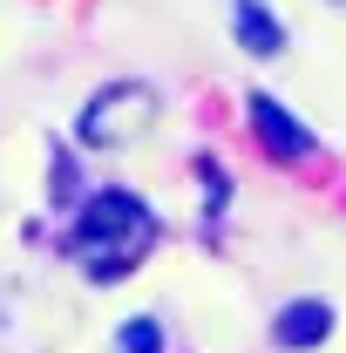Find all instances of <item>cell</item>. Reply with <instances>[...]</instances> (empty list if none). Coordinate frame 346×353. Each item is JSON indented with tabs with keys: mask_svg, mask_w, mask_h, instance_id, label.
<instances>
[{
	"mask_svg": "<svg viewBox=\"0 0 346 353\" xmlns=\"http://www.w3.org/2000/svg\"><path fill=\"white\" fill-rule=\"evenodd\" d=\"M75 238H82V259H88L95 279H123V272L150 252L156 218L143 211V197H130V190H102V197H88Z\"/></svg>",
	"mask_w": 346,
	"mask_h": 353,
	"instance_id": "cell-1",
	"label": "cell"
},
{
	"mask_svg": "<svg viewBox=\"0 0 346 353\" xmlns=\"http://www.w3.org/2000/svg\"><path fill=\"white\" fill-rule=\"evenodd\" d=\"M150 116H156V95H150L143 82H123V88L95 95V102L82 109V143H130Z\"/></svg>",
	"mask_w": 346,
	"mask_h": 353,
	"instance_id": "cell-2",
	"label": "cell"
},
{
	"mask_svg": "<svg viewBox=\"0 0 346 353\" xmlns=\"http://www.w3.org/2000/svg\"><path fill=\"white\" fill-rule=\"evenodd\" d=\"M245 102H252V130H258V143L278 157V163H305V157H312V130L285 116L278 95H265V88H258V95H245Z\"/></svg>",
	"mask_w": 346,
	"mask_h": 353,
	"instance_id": "cell-3",
	"label": "cell"
},
{
	"mask_svg": "<svg viewBox=\"0 0 346 353\" xmlns=\"http://www.w3.org/2000/svg\"><path fill=\"white\" fill-rule=\"evenodd\" d=\"M326 333H333V306H326V299H292V306L278 312V326H272V340L292 347V353L319 347Z\"/></svg>",
	"mask_w": 346,
	"mask_h": 353,
	"instance_id": "cell-4",
	"label": "cell"
},
{
	"mask_svg": "<svg viewBox=\"0 0 346 353\" xmlns=\"http://www.w3.org/2000/svg\"><path fill=\"white\" fill-rule=\"evenodd\" d=\"M231 21H238V41L252 48V54H278L285 48V28L265 14L258 0H231Z\"/></svg>",
	"mask_w": 346,
	"mask_h": 353,
	"instance_id": "cell-5",
	"label": "cell"
},
{
	"mask_svg": "<svg viewBox=\"0 0 346 353\" xmlns=\"http://www.w3.org/2000/svg\"><path fill=\"white\" fill-rule=\"evenodd\" d=\"M156 347H163V326L156 319H130L123 340H116V353H156Z\"/></svg>",
	"mask_w": 346,
	"mask_h": 353,
	"instance_id": "cell-6",
	"label": "cell"
}]
</instances>
